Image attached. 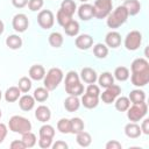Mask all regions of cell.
<instances>
[{
	"label": "cell",
	"instance_id": "cell-1",
	"mask_svg": "<svg viewBox=\"0 0 149 149\" xmlns=\"http://www.w3.org/2000/svg\"><path fill=\"white\" fill-rule=\"evenodd\" d=\"M128 13L123 6H118L113 12H111L107 16V26L112 29L119 28L128 19Z\"/></svg>",
	"mask_w": 149,
	"mask_h": 149
},
{
	"label": "cell",
	"instance_id": "cell-2",
	"mask_svg": "<svg viewBox=\"0 0 149 149\" xmlns=\"http://www.w3.org/2000/svg\"><path fill=\"white\" fill-rule=\"evenodd\" d=\"M8 127L9 130L14 132V133H19V134H24L27 132L31 130V123L30 121L21 115H14L9 119L8 122Z\"/></svg>",
	"mask_w": 149,
	"mask_h": 149
},
{
	"label": "cell",
	"instance_id": "cell-3",
	"mask_svg": "<svg viewBox=\"0 0 149 149\" xmlns=\"http://www.w3.org/2000/svg\"><path fill=\"white\" fill-rule=\"evenodd\" d=\"M44 87L48 91H54L63 79V71L58 68H51L44 76Z\"/></svg>",
	"mask_w": 149,
	"mask_h": 149
},
{
	"label": "cell",
	"instance_id": "cell-4",
	"mask_svg": "<svg viewBox=\"0 0 149 149\" xmlns=\"http://www.w3.org/2000/svg\"><path fill=\"white\" fill-rule=\"evenodd\" d=\"M147 111H148V106L144 101L139 104H133V106L132 107L129 106L127 109V118L132 122H137L144 118V115L147 114Z\"/></svg>",
	"mask_w": 149,
	"mask_h": 149
},
{
	"label": "cell",
	"instance_id": "cell-5",
	"mask_svg": "<svg viewBox=\"0 0 149 149\" xmlns=\"http://www.w3.org/2000/svg\"><path fill=\"white\" fill-rule=\"evenodd\" d=\"M112 0H95L93 5V16L97 19H105L112 12Z\"/></svg>",
	"mask_w": 149,
	"mask_h": 149
},
{
	"label": "cell",
	"instance_id": "cell-6",
	"mask_svg": "<svg viewBox=\"0 0 149 149\" xmlns=\"http://www.w3.org/2000/svg\"><path fill=\"white\" fill-rule=\"evenodd\" d=\"M141 42H142L141 33L137 30H132L127 34V36L125 38V47L127 50L134 51V50L139 49V47L141 45Z\"/></svg>",
	"mask_w": 149,
	"mask_h": 149
},
{
	"label": "cell",
	"instance_id": "cell-7",
	"mask_svg": "<svg viewBox=\"0 0 149 149\" xmlns=\"http://www.w3.org/2000/svg\"><path fill=\"white\" fill-rule=\"evenodd\" d=\"M37 22L41 28L43 29H50L55 23V16L54 13L49 9H43L37 15Z\"/></svg>",
	"mask_w": 149,
	"mask_h": 149
},
{
	"label": "cell",
	"instance_id": "cell-8",
	"mask_svg": "<svg viewBox=\"0 0 149 149\" xmlns=\"http://www.w3.org/2000/svg\"><path fill=\"white\" fill-rule=\"evenodd\" d=\"M120 92H121V88H120L119 85L113 84V85L106 87V90L101 93V100H102V102H105V104H112V102H114V100L119 97Z\"/></svg>",
	"mask_w": 149,
	"mask_h": 149
},
{
	"label": "cell",
	"instance_id": "cell-9",
	"mask_svg": "<svg viewBox=\"0 0 149 149\" xmlns=\"http://www.w3.org/2000/svg\"><path fill=\"white\" fill-rule=\"evenodd\" d=\"M28 24H29L28 17H27L26 14H22V13H19V14L14 15V17L12 20V26H13L14 30L17 31V33L26 31L27 28H28Z\"/></svg>",
	"mask_w": 149,
	"mask_h": 149
},
{
	"label": "cell",
	"instance_id": "cell-10",
	"mask_svg": "<svg viewBox=\"0 0 149 149\" xmlns=\"http://www.w3.org/2000/svg\"><path fill=\"white\" fill-rule=\"evenodd\" d=\"M132 84L137 87H142L148 84L149 81V70L140 71V72H132Z\"/></svg>",
	"mask_w": 149,
	"mask_h": 149
},
{
	"label": "cell",
	"instance_id": "cell-11",
	"mask_svg": "<svg viewBox=\"0 0 149 149\" xmlns=\"http://www.w3.org/2000/svg\"><path fill=\"white\" fill-rule=\"evenodd\" d=\"M74 44H76V47H77L78 49H80V50H87V49H90V48L92 47V44H93V38H92V36L88 35V34H81V35H79L78 37H76Z\"/></svg>",
	"mask_w": 149,
	"mask_h": 149
},
{
	"label": "cell",
	"instance_id": "cell-12",
	"mask_svg": "<svg viewBox=\"0 0 149 149\" xmlns=\"http://www.w3.org/2000/svg\"><path fill=\"white\" fill-rule=\"evenodd\" d=\"M78 16L83 21H88L93 17V5L90 3H83L78 8Z\"/></svg>",
	"mask_w": 149,
	"mask_h": 149
},
{
	"label": "cell",
	"instance_id": "cell-13",
	"mask_svg": "<svg viewBox=\"0 0 149 149\" xmlns=\"http://www.w3.org/2000/svg\"><path fill=\"white\" fill-rule=\"evenodd\" d=\"M106 45L109 48H118L121 44V35L118 31H109L105 37Z\"/></svg>",
	"mask_w": 149,
	"mask_h": 149
},
{
	"label": "cell",
	"instance_id": "cell-14",
	"mask_svg": "<svg viewBox=\"0 0 149 149\" xmlns=\"http://www.w3.org/2000/svg\"><path fill=\"white\" fill-rule=\"evenodd\" d=\"M35 118H36L38 121H41V122H47V121H49L50 118H51V112H50L49 107H47V106H44V105L38 106V107L36 108V111H35Z\"/></svg>",
	"mask_w": 149,
	"mask_h": 149
},
{
	"label": "cell",
	"instance_id": "cell-15",
	"mask_svg": "<svg viewBox=\"0 0 149 149\" xmlns=\"http://www.w3.org/2000/svg\"><path fill=\"white\" fill-rule=\"evenodd\" d=\"M125 134L130 139H137L142 134V132L136 122H129L125 126Z\"/></svg>",
	"mask_w": 149,
	"mask_h": 149
},
{
	"label": "cell",
	"instance_id": "cell-16",
	"mask_svg": "<svg viewBox=\"0 0 149 149\" xmlns=\"http://www.w3.org/2000/svg\"><path fill=\"white\" fill-rule=\"evenodd\" d=\"M80 78L85 83H87V84H93L98 79L97 72L92 68H84V69H81V71H80Z\"/></svg>",
	"mask_w": 149,
	"mask_h": 149
},
{
	"label": "cell",
	"instance_id": "cell-17",
	"mask_svg": "<svg viewBox=\"0 0 149 149\" xmlns=\"http://www.w3.org/2000/svg\"><path fill=\"white\" fill-rule=\"evenodd\" d=\"M34 105H35V99H34L33 95L24 94V95H22V97L19 99V106H20V108H21L22 111L28 112V111L33 109Z\"/></svg>",
	"mask_w": 149,
	"mask_h": 149
},
{
	"label": "cell",
	"instance_id": "cell-18",
	"mask_svg": "<svg viewBox=\"0 0 149 149\" xmlns=\"http://www.w3.org/2000/svg\"><path fill=\"white\" fill-rule=\"evenodd\" d=\"M45 76V70L42 65L40 64H35L33 66H30L29 69V77L30 79H34V80H41L43 79Z\"/></svg>",
	"mask_w": 149,
	"mask_h": 149
},
{
	"label": "cell",
	"instance_id": "cell-19",
	"mask_svg": "<svg viewBox=\"0 0 149 149\" xmlns=\"http://www.w3.org/2000/svg\"><path fill=\"white\" fill-rule=\"evenodd\" d=\"M122 6L126 8L128 15H130V16L136 15L141 9V5L137 0H125Z\"/></svg>",
	"mask_w": 149,
	"mask_h": 149
},
{
	"label": "cell",
	"instance_id": "cell-20",
	"mask_svg": "<svg viewBox=\"0 0 149 149\" xmlns=\"http://www.w3.org/2000/svg\"><path fill=\"white\" fill-rule=\"evenodd\" d=\"M79 106H80V101H79L78 97H76V95H69L64 100V108L70 113L77 111L79 108Z\"/></svg>",
	"mask_w": 149,
	"mask_h": 149
},
{
	"label": "cell",
	"instance_id": "cell-21",
	"mask_svg": "<svg viewBox=\"0 0 149 149\" xmlns=\"http://www.w3.org/2000/svg\"><path fill=\"white\" fill-rule=\"evenodd\" d=\"M81 104L84 107L91 109V108H95L99 104V97L97 95H91L88 93H85L81 97Z\"/></svg>",
	"mask_w": 149,
	"mask_h": 149
},
{
	"label": "cell",
	"instance_id": "cell-22",
	"mask_svg": "<svg viewBox=\"0 0 149 149\" xmlns=\"http://www.w3.org/2000/svg\"><path fill=\"white\" fill-rule=\"evenodd\" d=\"M132 72H140V71H146L149 70V63L144 58H136L133 61L130 65Z\"/></svg>",
	"mask_w": 149,
	"mask_h": 149
},
{
	"label": "cell",
	"instance_id": "cell-23",
	"mask_svg": "<svg viewBox=\"0 0 149 149\" xmlns=\"http://www.w3.org/2000/svg\"><path fill=\"white\" fill-rule=\"evenodd\" d=\"M65 91H66V93L69 95L79 97L84 92V85L80 81H77V83H73V84H69V85H65Z\"/></svg>",
	"mask_w": 149,
	"mask_h": 149
},
{
	"label": "cell",
	"instance_id": "cell-24",
	"mask_svg": "<svg viewBox=\"0 0 149 149\" xmlns=\"http://www.w3.org/2000/svg\"><path fill=\"white\" fill-rule=\"evenodd\" d=\"M20 94H21V91L17 86H10L5 92V99L8 102H14L20 98Z\"/></svg>",
	"mask_w": 149,
	"mask_h": 149
},
{
	"label": "cell",
	"instance_id": "cell-25",
	"mask_svg": "<svg viewBox=\"0 0 149 149\" xmlns=\"http://www.w3.org/2000/svg\"><path fill=\"white\" fill-rule=\"evenodd\" d=\"M6 45L9 49H13V50L20 49L21 45H22V40L19 35H9L6 38Z\"/></svg>",
	"mask_w": 149,
	"mask_h": 149
},
{
	"label": "cell",
	"instance_id": "cell-26",
	"mask_svg": "<svg viewBox=\"0 0 149 149\" xmlns=\"http://www.w3.org/2000/svg\"><path fill=\"white\" fill-rule=\"evenodd\" d=\"M98 81H99V85L101 87H105L106 88V87H108V86H111V85L114 84V77L112 76L111 72H102L99 76Z\"/></svg>",
	"mask_w": 149,
	"mask_h": 149
},
{
	"label": "cell",
	"instance_id": "cell-27",
	"mask_svg": "<svg viewBox=\"0 0 149 149\" xmlns=\"http://www.w3.org/2000/svg\"><path fill=\"white\" fill-rule=\"evenodd\" d=\"M76 135H77V137H76L77 143H78L80 147H88V146L91 144L92 137H91V135H90L87 132L81 130V132H79V133L76 134Z\"/></svg>",
	"mask_w": 149,
	"mask_h": 149
},
{
	"label": "cell",
	"instance_id": "cell-28",
	"mask_svg": "<svg viewBox=\"0 0 149 149\" xmlns=\"http://www.w3.org/2000/svg\"><path fill=\"white\" fill-rule=\"evenodd\" d=\"M63 29L68 36H76L79 33V23L74 20H71L69 23H66L63 27Z\"/></svg>",
	"mask_w": 149,
	"mask_h": 149
},
{
	"label": "cell",
	"instance_id": "cell-29",
	"mask_svg": "<svg viewBox=\"0 0 149 149\" xmlns=\"http://www.w3.org/2000/svg\"><path fill=\"white\" fill-rule=\"evenodd\" d=\"M64 42V37L62 36L61 33L58 31H54L49 35V44L54 48H61L62 44Z\"/></svg>",
	"mask_w": 149,
	"mask_h": 149
},
{
	"label": "cell",
	"instance_id": "cell-30",
	"mask_svg": "<svg viewBox=\"0 0 149 149\" xmlns=\"http://www.w3.org/2000/svg\"><path fill=\"white\" fill-rule=\"evenodd\" d=\"M81 130H84V121L80 118H72L70 120V133L78 134Z\"/></svg>",
	"mask_w": 149,
	"mask_h": 149
},
{
	"label": "cell",
	"instance_id": "cell-31",
	"mask_svg": "<svg viewBox=\"0 0 149 149\" xmlns=\"http://www.w3.org/2000/svg\"><path fill=\"white\" fill-rule=\"evenodd\" d=\"M128 99H129L133 104H139V102H142V101L146 100V94H144V92H143L142 90L136 88V90L130 91Z\"/></svg>",
	"mask_w": 149,
	"mask_h": 149
},
{
	"label": "cell",
	"instance_id": "cell-32",
	"mask_svg": "<svg viewBox=\"0 0 149 149\" xmlns=\"http://www.w3.org/2000/svg\"><path fill=\"white\" fill-rule=\"evenodd\" d=\"M33 97H34L35 101L43 102V101H45V100L49 98V91H48L45 87H37V88L34 91Z\"/></svg>",
	"mask_w": 149,
	"mask_h": 149
},
{
	"label": "cell",
	"instance_id": "cell-33",
	"mask_svg": "<svg viewBox=\"0 0 149 149\" xmlns=\"http://www.w3.org/2000/svg\"><path fill=\"white\" fill-rule=\"evenodd\" d=\"M114 101H115V108L119 112H126L130 106V100L127 97H119Z\"/></svg>",
	"mask_w": 149,
	"mask_h": 149
},
{
	"label": "cell",
	"instance_id": "cell-34",
	"mask_svg": "<svg viewBox=\"0 0 149 149\" xmlns=\"http://www.w3.org/2000/svg\"><path fill=\"white\" fill-rule=\"evenodd\" d=\"M114 77L119 81H125L129 78V70L126 66H118L114 70Z\"/></svg>",
	"mask_w": 149,
	"mask_h": 149
},
{
	"label": "cell",
	"instance_id": "cell-35",
	"mask_svg": "<svg viewBox=\"0 0 149 149\" xmlns=\"http://www.w3.org/2000/svg\"><path fill=\"white\" fill-rule=\"evenodd\" d=\"M22 142L24 143L26 148H33L36 144V135L31 132H27L22 134Z\"/></svg>",
	"mask_w": 149,
	"mask_h": 149
},
{
	"label": "cell",
	"instance_id": "cell-36",
	"mask_svg": "<svg viewBox=\"0 0 149 149\" xmlns=\"http://www.w3.org/2000/svg\"><path fill=\"white\" fill-rule=\"evenodd\" d=\"M76 8H77V6L73 0H63L61 3V9H63L65 13H68L71 16L74 14Z\"/></svg>",
	"mask_w": 149,
	"mask_h": 149
},
{
	"label": "cell",
	"instance_id": "cell-37",
	"mask_svg": "<svg viewBox=\"0 0 149 149\" xmlns=\"http://www.w3.org/2000/svg\"><path fill=\"white\" fill-rule=\"evenodd\" d=\"M93 54L97 58H105L108 55V48L102 43H98L93 47Z\"/></svg>",
	"mask_w": 149,
	"mask_h": 149
},
{
	"label": "cell",
	"instance_id": "cell-38",
	"mask_svg": "<svg viewBox=\"0 0 149 149\" xmlns=\"http://www.w3.org/2000/svg\"><path fill=\"white\" fill-rule=\"evenodd\" d=\"M56 20H57V22H58L59 26L64 27L66 23H69V22L72 20V16L69 15L68 13H65L63 9H58L57 15H56Z\"/></svg>",
	"mask_w": 149,
	"mask_h": 149
},
{
	"label": "cell",
	"instance_id": "cell-39",
	"mask_svg": "<svg viewBox=\"0 0 149 149\" xmlns=\"http://www.w3.org/2000/svg\"><path fill=\"white\" fill-rule=\"evenodd\" d=\"M40 137H49V139H54L55 136V128L51 125H43L40 128Z\"/></svg>",
	"mask_w": 149,
	"mask_h": 149
},
{
	"label": "cell",
	"instance_id": "cell-40",
	"mask_svg": "<svg viewBox=\"0 0 149 149\" xmlns=\"http://www.w3.org/2000/svg\"><path fill=\"white\" fill-rule=\"evenodd\" d=\"M17 87L23 93L29 92V90L31 88V80H30V78H28V77H21L20 80H19V84H17Z\"/></svg>",
	"mask_w": 149,
	"mask_h": 149
},
{
	"label": "cell",
	"instance_id": "cell-41",
	"mask_svg": "<svg viewBox=\"0 0 149 149\" xmlns=\"http://www.w3.org/2000/svg\"><path fill=\"white\" fill-rule=\"evenodd\" d=\"M57 129L62 133V134H69L70 133V120L62 118L61 120H58L57 122Z\"/></svg>",
	"mask_w": 149,
	"mask_h": 149
},
{
	"label": "cell",
	"instance_id": "cell-42",
	"mask_svg": "<svg viewBox=\"0 0 149 149\" xmlns=\"http://www.w3.org/2000/svg\"><path fill=\"white\" fill-rule=\"evenodd\" d=\"M43 0H29L28 1V7L31 12H37L43 7Z\"/></svg>",
	"mask_w": 149,
	"mask_h": 149
},
{
	"label": "cell",
	"instance_id": "cell-43",
	"mask_svg": "<svg viewBox=\"0 0 149 149\" xmlns=\"http://www.w3.org/2000/svg\"><path fill=\"white\" fill-rule=\"evenodd\" d=\"M86 93H88V94H91V95H97V97H99V94H100V88H99V86H97V85L93 83V84H90V85L86 87Z\"/></svg>",
	"mask_w": 149,
	"mask_h": 149
},
{
	"label": "cell",
	"instance_id": "cell-44",
	"mask_svg": "<svg viewBox=\"0 0 149 149\" xmlns=\"http://www.w3.org/2000/svg\"><path fill=\"white\" fill-rule=\"evenodd\" d=\"M52 144V139H49V137H40L38 140V146L43 149H47V148H50Z\"/></svg>",
	"mask_w": 149,
	"mask_h": 149
},
{
	"label": "cell",
	"instance_id": "cell-45",
	"mask_svg": "<svg viewBox=\"0 0 149 149\" xmlns=\"http://www.w3.org/2000/svg\"><path fill=\"white\" fill-rule=\"evenodd\" d=\"M105 148H106V149H121L122 146H121V143H120L119 141H116V140H111V141H108V142L106 143Z\"/></svg>",
	"mask_w": 149,
	"mask_h": 149
},
{
	"label": "cell",
	"instance_id": "cell-46",
	"mask_svg": "<svg viewBox=\"0 0 149 149\" xmlns=\"http://www.w3.org/2000/svg\"><path fill=\"white\" fill-rule=\"evenodd\" d=\"M9 147H10V149H24L26 148V146L22 142V140H14V141H12Z\"/></svg>",
	"mask_w": 149,
	"mask_h": 149
},
{
	"label": "cell",
	"instance_id": "cell-47",
	"mask_svg": "<svg viewBox=\"0 0 149 149\" xmlns=\"http://www.w3.org/2000/svg\"><path fill=\"white\" fill-rule=\"evenodd\" d=\"M7 126L5 125V123H1L0 122V143H2L3 142V140L6 139V136H7Z\"/></svg>",
	"mask_w": 149,
	"mask_h": 149
},
{
	"label": "cell",
	"instance_id": "cell-48",
	"mask_svg": "<svg viewBox=\"0 0 149 149\" xmlns=\"http://www.w3.org/2000/svg\"><path fill=\"white\" fill-rule=\"evenodd\" d=\"M141 132L143 133V134H146V135H148L149 134V119H144L143 121H142V125H141Z\"/></svg>",
	"mask_w": 149,
	"mask_h": 149
},
{
	"label": "cell",
	"instance_id": "cell-49",
	"mask_svg": "<svg viewBox=\"0 0 149 149\" xmlns=\"http://www.w3.org/2000/svg\"><path fill=\"white\" fill-rule=\"evenodd\" d=\"M28 1L29 0H12V3L16 8H23L24 6L28 5Z\"/></svg>",
	"mask_w": 149,
	"mask_h": 149
},
{
	"label": "cell",
	"instance_id": "cell-50",
	"mask_svg": "<svg viewBox=\"0 0 149 149\" xmlns=\"http://www.w3.org/2000/svg\"><path fill=\"white\" fill-rule=\"evenodd\" d=\"M51 147L54 148V149H66L68 148V144L64 142V141H56L54 144H51Z\"/></svg>",
	"mask_w": 149,
	"mask_h": 149
},
{
	"label": "cell",
	"instance_id": "cell-51",
	"mask_svg": "<svg viewBox=\"0 0 149 149\" xmlns=\"http://www.w3.org/2000/svg\"><path fill=\"white\" fill-rule=\"evenodd\" d=\"M3 30H5V24H3V22L0 20V35L3 33Z\"/></svg>",
	"mask_w": 149,
	"mask_h": 149
},
{
	"label": "cell",
	"instance_id": "cell-52",
	"mask_svg": "<svg viewBox=\"0 0 149 149\" xmlns=\"http://www.w3.org/2000/svg\"><path fill=\"white\" fill-rule=\"evenodd\" d=\"M1 97H2V92L0 91V100H1Z\"/></svg>",
	"mask_w": 149,
	"mask_h": 149
},
{
	"label": "cell",
	"instance_id": "cell-53",
	"mask_svg": "<svg viewBox=\"0 0 149 149\" xmlns=\"http://www.w3.org/2000/svg\"><path fill=\"white\" fill-rule=\"evenodd\" d=\"M79 1H81V2H86V1H88V0H79Z\"/></svg>",
	"mask_w": 149,
	"mask_h": 149
},
{
	"label": "cell",
	"instance_id": "cell-54",
	"mask_svg": "<svg viewBox=\"0 0 149 149\" xmlns=\"http://www.w3.org/2000/svg\"><path fill=\"white\" fill-rule=\"evenodd\" d=\"M2 116V113H1V109H0V118Z\"/></svg>",
	"mask_w": 149,
	"mask_h": 149
}]
</instances>
